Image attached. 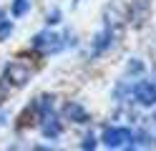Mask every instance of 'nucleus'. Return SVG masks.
Instances as JSON below:
<instances>
[{
    "mask_svg": "<svg viewBox=\"0 0 156 151\" xmlns=\"http://www.w3.org/2000/svg\"><path fill=\"white\" fill-rule=\"evenodd\" d=\"M10 30H13V25L8 23V20H3V23H0V40H5L8 35H10Z\"/></svg>",
    "mask_w": 156,
    "mask_h": 151,
    "instance_id": "9",
    "label": "nucleus"
},
{
    "mask_svg": "<svg viewBox=\"0 0 156 151\" xmlns=\"http://www.w3.org/2000/svg\"><path fill=\"white\" fill-rule=\"evenodd\" d=\"M108 43H111V30L106 28L103 33H98V38H96V45H93V56H98L101 50H106V48H108Z\"/></svg>",
    "mask_w": 156,
    "mask_h": 151,
    "instance_id": "7",
    "label": "nucleus"
},
{
    "mask_svg": "<svg viewBox=\"0 0 156 151\" xmlns=\"http://www.w3.org/2000/svg\"><path fill=\"white\" fill-rule=\"evenodd\" d=\"M41 121H43V136H48V138H55V136H61V131H63V124H61V121H58L55 116L45 113Z\"/></svg>",
    "mask_w": 156,
    "mask_h": 151,
    "instance_id": "6",
    "label": "nucleus"
},
{
    "mask_svg": "<svg viewBox=\"0 0 156 151\" xmlns=\"http://www.w3.org/2000/svg\"><path fill=\"white\" fill-rule=\"evenodd\" d=\"M63 116L68 121H76V124H86L88 121V111H86L81 103H76V101H68L63 106Z\"/></svg>",
    "mask_w": 156,
    "mask_h": 151,
    "instance_id": "5",
    "label": "nucleus"
},
{
    "mask_svg": "<svg viewBox=\"0 0 156 151\" xmlns=\"http://www.w3.org/2000/svg\"><path fill=\"white\" fill-rule=\"evenodd\" d=\"M83 149H93L96 144H93V136H86V141H83V144H81Z\"/></svg>",
    "mask_w": 156,
    "mask_h": 151,
    "instance_id": "10",
    "label": "nucleus"
},
{
    "mask_svg": "<svg viewBox=\"0 0 156 151\" xmlns=\"http://www.w3.org/2000/svg\"><path fill=\"white\" fill-rule=\"evenodd\" d=\"M28 10H30V0H15L13 3V15H18V18L25 15Z\"/></svg>",
    "mask_w": 156,
    "mask_h": 151,
    "instance_id": "8",
    "label": "nucleus"
},
{
    "mask_svg": "<svg viewBox=\"0 0 156 151\" xmlns=\"http://www.w3.org/2000/svg\"><path fill=\"white\" fill-rule=\"evenodd\" d=\"M101 141L108 149H131L133 146V134L126 126H111V128H103Z\"/></svg>",
    "mask_w": 156,
    "mask_h": 151,
    "instance_id": "1",
    "label": "nucleus"
},
{
    "mask_svg": "<svg viewBox=\"0 0 156 151\" xmlns=\"http://www.w3.org/2000/svg\"><path fill=\"white\" fill-rule=\"evenodd\" d=\"M3 20H5V15H3V10H0V23H3Z\"/></svg>",
    "mask_w": 156,
    "mask_h": 151,
    "instance_id": "11",
    "label": "nucleus"
},
{
    "mask_svg": "<svg viewBox=\"0 0 156 151\" xmlns=\"http://www.w3.org/2000/svg\"><path fill=\"white\" fill-rule=\"evenodd\" d=\"M33 48L43 50V53H58V50L63 48V38L51 33V30H43V33H38L33 38Z\"/></svg>",
    "mask_w": 156,
    "mask_h": 151,
    "instance_id": "2",
    "label": "nucleus"
},
{
    "mask_svg": "<svg viewBox=\"0 0 156 151\" xmlns=\"http://www.w3.org/2000/svg\"><path fill=\"white\" fill-rule=\"evenodd\" d=\"M30 76H33V68L25 66L23 60H13V63L5 68V81H10L13 86H25Z\"/></svg>",
    "mask_w": 156,
    "mask_h": 151,
    "instance_id": "3",
    "label": "nucleus"
},
{
    "mask_svg": "<svg viewBox=\"0 0 156 151\" xmlns=\"http://www.w3.org/2000/svg\"><path fill=\"white\" fill-rule=\"evenodd\" d=\"M133 98L139 101L141 106H154V103H156V86L149 83V81L136 83V88H133Z\"/></svg>",
    "mask_w": 156,
    "mask_h": 151,
    "instance_id": "4",
    "label": "nucleus"
}]
</instances>
